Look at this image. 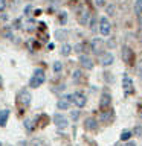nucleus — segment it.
I'll return each mask as SVG.
<instances>
[{
  "label": "nucleus",
  "instance_id": "1a4fd4ad",
  "mask_svg": "<svg viewBox=\"0 0 142 146\" xmlns=\"http://www.w3.org/2000/svg\"><path fill=\"white\" fill-rule=\"evenodd\" d=\"M122 59H124V62H127V64L133 62V50L130 47H127V46L122 47Z\"/></svg>",
  "mask_w": 142,
  "mask_h": 146
},
{
  "label": "nucleus",
  "instance_id": "7c9ffc66",
  "mask_svg": "<svg viewBox=\"0 0 142 146\" xmlns=\"http://www.w3.org/2000/svg\"><path fill=\"white\" fill-rule=\"evenodd\" d=\"M5 8H6V0H0V11H3Z\"/></svg>",
  "mask_w": 142,
  "mask_h": 146
},
{
  "label": "nucleus",
  "instance_id": "a878e982",
  "mask_svg": "<svg viewBox=\"0 0 142 146\" xmlns=\"http://www.w3.org/2000/svg\"><path fill=\"white\" fill-rule=\"evenodd\" d=\"M131 134H135V135H141V134H142V128H141V126H136L135 129H133Z\"/></svg>",
  "mask_w": 142,
  "mask_h": 146
},
{
  "label": "nucleus",
  "instance_id": "f3484780",
  "mask_svg": "<svg viewBox=\"0 0 142 146\" xmlns=\"http://www.w3.org/2000/svg\"><path fill=\"white\" fill-rule=\"evenodd\" d=\"M110 119H112V111H102V114H101V122L102 123H109Z\"/></svg>",
  "mask_w": 142,
  "mask_h": 146
},
{
  "label": "nucleus",
  "instance_id": "4468645a",
  "mask_svg": "<svg viewBox=\"0 0 142 146\" xmlns=\"http://www.w3.org/2000/svg\"><path fill=\"white\" fill-rule=\"evenodd\" d=\"M9 119V110H2L0 111V126H6Z\"/></svg>",
  "mask_w": 142,
  "mask_h": 146
},
{
  "label": "nucleus",
  "instance_id": "f704fd0d",
  "mask_svg": "<svg viewBox=\"0 0 142 146\" xmlns=\"http://www.w3.org/2000/svg\"><path fill=\"white\" fill-rule=\"evenodd\" d=\"M125 146H136V145H135V143H133V141H128V143H127Z\"/></svg>",
  "mask_w": 142,
  "mask_h": 146
},
{
  "label": "nucleus",
  "instance_id": "5701e85b",
  "mask_svg": "<svg viewBox=\"0 0 142 146\" xmlns=\"http://www.w3.org/2000/svg\"><path fill=\"white\" fill-rule=\"evenodd\" d=\"M131 137V131H124L122 134H121V140L122 141H125V140H128Z\"/></svg>",
  "mask_w": 142,
  "mask_h": 146
},
{
  "label": "nucleus",
  "instance_id": "473e14b6",
  "mask_svg": "<svg viewBox=\"0 0 142 146\" xmlns=\"http://www.w3.org/2000/svg\"><path fill=\"white\" fill-rule=\"evenodd\" d=\"M139 78L142 79V61L139 62Z\"/></svg>",
  "mask_w": 142,
  "mask_h": 146
},
{
  "label": "nucleus",
  "instance_id": "f8f14e48",
  "mask_svg": "<svg viewBox=\"0 0 142 146\" xmlns=\"http://www.w3.org/2000/svg\"><path fill=\"white\" fill-rule=\"evenodd\" d=\"M80 62L86 70H92V68H93V61H92L89 56H86V55H81L80 56Z\"/></svg>",
  "mask_w": 142,
  "mask_h": 146
},
{
  "label": "nucleus",
  "instance_id": "f03ea898",
  "mask_svg": "<svg viewBox=\"0 0 142 146\" xmlns=\"http://www.w3.org/2000/svg\"><path fill=\"white\" fill-rule=\"evenodd\" d=\"M72 102L75 104L78 108H82V107H86L87 99H86V96L82 94L81 91H76V93H73V94H72Z\"/></svg>",
  "mask_w": 142,
  "mask_h": 146
},
{
  "label": "nucleus",
  "instance_id": "bb28decb",
  "mask_svg": "<svg viewBox=\"0 0 142 146\" xmlns=\"http://www.w3.org/2000/svg\"><path fill=\"white\" fill-rule=\"evenodd\" d=\"M70 117L73 119V120H76V119L80 117V111H76V110L75 111H70Z\"/></svg>",
  "mask_w": 142,
  "mask_h": 146
},
{
  "label": "nucleus",
  "instance_id": "39448f33",
  "mask_svg": "<svg viewBox=\"0 0 142 146\" xmlns=\"http://www.w3.org/2000/svg\"><path fill=\"white\" fill-rule=\"evenodd\" d=\"M99 61H101V66H104V67H109V66H112L113 61H115V56H113V53H110V52H105L101 55V58H99Z\"/></svg>",
  "mask_w": 142,
  "mask_h": 146
},
{
  "label": "nucleus",
  "instance_id": "c85d7f7f",
  "mask_svg": "<svg viewBox=\"0 0 142 146\" xmlns=\"http://www.w3.org/2000/svg\"><path fill=\"white\" fill-rule=\"evenodd\" d=\"M31 146H44V145H43V141H41V140H34L31 143Z\"/></svg>",
  "mask_w": 142,
  "mask_h": 146
},
{
  "label": "nucleus",
  "instance_id": "e433bc0d",
  "mask_svg": "<svg viewBox=\"0 0 142 146\" xmlns=\"http://www.w3.org/2000/svg\"><path fill=\"white\" fill-rule=\"evenodd\" d=\"M0 146H2V143H0Z\"/></svg>",
  "mask_w": 142,
  "mask_h": 146
},
{
  "label": "nucleus",
  "instance_id": "9d476101",
  "mask_svg": "<svg viewBox=\"0 0 142 146\" xmlns=\"http://www.w3.org/2000/svg\"><path fill=\"white\" fill-rule=\"evenodd\" d=\"M89 17H90L89 11H87V9H81L80 14H78V21H80V25L86 26L87 23H89Z\"/></svg>",
  "mask_w": 142,
  "mask_h": 146
},
{
  "label": "nucleus",
  "instance_id": "4be33fe9",
  "mask_svg": "<svg viewBox=\"0 0 142 146\" xmlns=\"http://www.w3.org/2000/svg\"><path fill=\"white\" fill-rule=\"evenodd\" d=\"M72 79H73V82H80L81 81V70H75V72H73Z\"/></svg>",
  "mask_w": 142,
  "mask_h": 146
},
{
  "label": "nucleus",
  "instance_id": "6e6552de",
  "mask_svg": "<svg viewBox=\"0 0 142 146\" xmlns=\"http://www.w3.org/2000/svg\"><path fill=\"white\" fill-rule=\"evenodd\" d=\"M70 102H72V96H64V98H61V99L58 100L57 107H58V110L64 111V110H69V107H70Z\"/></svg>",
  "mask_w": 142,
  "mask_h": 146
},
{
  "label": "nucleus",
  "instance_id": "9b49d317",
  "mask_svg": "<svg viewBox=\"0 0 142 146\" xmlns=\"http://www.w3.org/2000/svg\"><path fill=\"white\" fill-rule=\"evenodd\" d=\"M110 100H112V98H110L109 93H102L101 94V100H99V108L101 110H105L110 107Z\"/></svg>",
  "mask_w": 142,
  "mask_h": 146
},
{
  "label": "nucleus",
  "instance_id": "7ed1b4c3",
  "mask_svg": "<svg viewBox=\"0 0 142 146\" xmlns=\"http://www.w3.org/2000/svg\"><path fill=\"white\" fill-rule=\"evenodd\" d=\"M122 88H124V93H125L127 96L133 93V81L130 79V76L128 75H124L122 76Z\"/></svg>",
  "mask_w": 142,
  "mask_h": 146
},
{
  "label": "nucleus",
  "instance_id": "423d86ee",
  "mask_svg": "<svg viewBox=\"0 0 142 146\" xmlns=\"http://www.w3.org/2000/svg\"><path fill=\"white\" fill-rule=\"evenodd\" d=\"M54 123L57 125V128H61V129L67 128V125H69L67 119L64 117L63 114H55V116H54Z\"/></svg>",
  "mask_w": 142,
  "mask_h": 146
},
{
  "label": "nucleus",
  "instance_id": "72a5a7b5",
  "mask_svg": "<svg viewBox=\"0 0 142 146\" xmlns=\"http://www.w3.org/2000/svg\"><path fill=\"white\" fill-rule=\"evenodd\" d=\"M96 5L98 6H104V0H96Z\"/></svg>",
  "mask_w": 142,
  "mask_h": 146
},
{
  "label": "nucleus",
  "instance_id": "2f4dec72",
  "mask_svg": "<svg viewBox=\"0 0 142 146\" xmlns=\"http://www.w3.org/2000/svg\"><path fill=\"white\" fill-rule=\"evenodd\" d=\"M5 35H6L8 38H12V35H11V31H9V29H6V31H5Z\"/></svg>",
  "mask_w": 142,
  "mask_h": 146
},
{
  "label": "nucleus",
  "instance_id": "c9c22d12",
  "mask_svg": "<svg viewBox=\"0 0 142 146\" xmlns=\"http://www.w3.org/2000/svg\"><path fill=\"white\" fill-rule=\"evenodd\" d=\"M0 85H2V78H0Z\"/></svg>",
  "mask_w": 142,
  "mask_h": 146
},
{
  "label": "nucleus",
  "instance_id": "6ab92c4d",
  "mask_svg": "<svg viewBox=\"0 0 142 146\" xmlns=\"http://www.w3.org/2000/svg\"><path fill=\"white\" fill-rule=\"evenodd\" d=\"M55 36H57V40H66V36H67V32L66 31H57L55 32Z\"/></svg>",
  "mask_w": 142,
  "mask_h": 146
},
{
  "label": "nucleus",
  "instance_id": "0eeeda50",
  "mask_svg": "<svg viewBox=\"0 0 142 146\" xmlns=\"http://www.w3.org/2000/svg\"><path fill=\"white\" fill-rule=\"evenodd\" d=\"M99 32L102 35H109L110 34V21L105 17L99 18Z\"/></svg>",
  "mask_w": 142,
  "mask_h": 146
},
{
  "label": "nucleus",
  "instance_id": "ddd939ff",
  "mask_svg": "<svg viewBox=\"0 0 142 146\" xmlns=\"http://www.w3.org/2000/svg\"><path fill=\"white\" fill-rule=\"evenodd\" d=\"M96 126H98V122H96L93 117H89V119H86V122H84V128H86V129H89V131H93V129H96Z\"/></svg>",
  "mask_w": 142,
  "mask_h": 146
},
{
  "label": "nucleus",
  "instance_id": "b1692460",
  "mask_svg": "<svg viewBox=\"0 0 142 146\" xmlns=\"http://www.w3.org/2000/svg\"><path fill=\"white\" fill-rule=\"evenodd\" d=\"M54 70H55V73H60V72H61L63 70V64L61 62H54Z\"/></svg>",
  "mask_w": 142,
  "mask_h": 146
},
{
  "label": "nucleus",
  "instance_id": "393cba45",
  "mask_svg": "<svg viewBox=\"0 0 142 146\" xmlns=\"http://www.w3.org/2000/svg\"><path fill=\"white\" fill-rule=\"evenodd\" d=\"M66 20H67L66 12H61V14H60V21H61V25H64V23H66Z\"/></svg>",
  "mask_w": 142,
  "mask_h": 146
},
{
  "label": "nucleus",
  "instance_id": "dca6fc26",
  "mask_svg": "<svg viewBox=\"0 0 142 146\" xmlns=\"http://www.w3.org/2000/svg\"><path fill=\"white\" fill-rule=\"evenodd\" d=\"M72 50H73V47L70 44H63L61 46V55H63V56H69Z\"/></svg>",
  "mask_w": 142,
  "mask_h": 146
},
{
  "label": "nucleus",
  "instance_id": "f257e3e1",
  "mask_svg": "<svg viewBox=\"0 0 142 146\" xmlns=\"http://www.w3.org/2000/svg\"><path fill=\"white\" fill-rule=\"evenodd\" d=\"M44 81H46L44 70H43V68H37V70L34 72V76H32L31 81H29V87H32V88H37V87L43 85Z\"/></svg>",
  "mask_w": 142,
  "mask_h": 146
},
{
  "label": "nucleus",
  "instance_id": "2eb2a0df",
  "mask_svg": "<svg viewBox=\"0 0 142 146\" xmlns=\"http://www.w3.org/2000/svg\"><path fill=\"white\" fill-rule=\"evenodd\" d=\"M101 47H102V41H101V38H93V41H92V50H93L95 53H99Z\"/></svg>",
  "mask_w": 142,
  "mask_h": 146
},
{
  "label": "nucleus",
  "instance_id": "412c9836",
  "mask_svg": "<svg viewBox=\"0 0 142 146\" xmlns=\"http://www.w3.org/2000/svg\"><path fill=\"white\" fill-rule=\"evenodd\" d=\"M135 12L136 14L142 12V0H136V2H135Z\"/></svg>",
  "mask_w": 142,
  "mask_h": 146
},
{
  "label": "nucleus",
  "instance_id": "c756f323",
  "mask_svg": "<svg viewBox=\"0 0 142 146\" xmlns=\"http://www.w3.org/2000/svg\"><path fill=\"white\" fill-rule=\"evenodd\" d=\"M31 12H32V6H31V5H27V6L25 8V14H26V15H29Z\"/></svg>",
  "mask_w": 142,
  "mask_h": 146
},
{
  "label": "nucleus",
  "instance_id": "a211bd4d",
  "mask_svg": "<svg viewBox=\"0 0 142 146\" xmlns=\"http://www.w3.org/2000/svg\"><path fill=\"white\" fill-rule=\"evenodd\" d=\"M23 26H25V29H26V31L32 32V31L35 29V21H34V20H26L25 23H23Z\"/></svg>",
  "mask_w": 142,
  "mask_h": 146
},
{
  "label": "nucleus",
  "instance_id": "20e7f679",
  "mask_svg": "<svg viewBox=\"0 0 142 146\" xmlns=\"http://www.w3.org/2000/svg\"><path fill=\"white\" fill-rule=\"evenodd\" d=\"M31 99H32V96L27 90H21L20 93H18V104L23 105V107H27V105L31 104Z\"/></svg>",
  "mask_w": 142,
  "mask_h": 146
},
{
  "label": "nucleus",
  "instance_id": "cd10ccee",
  "mask_svg": "<svg viewBox=\"0 0 142 146\" xmlns=\"http://www.w3.org/2000/svg\"><path fill=\"white\" fill-rule=\"evenodd\" d=\"M82 49H84V44H76L75 46V52H78V53H81Z\"/></svg>",
  "mask_w": 142,
  "mask_h": 146
},
{
  "label": "nucleus",
  "instance_id": "4c0bfd02",
  "mask_svg": "<svg viewBox=\"0 0 142 146\" xmlns=\"http://www.w3.org/2000/svg\"><path fill=\"white\" fill-rule=\"evenodd\" d=\"M29 2H31V0H29Z\"/></svg>",
  "mask_w": 142,
  "mask_h": 146
},
{
  "label": "nucleus",
  "instance_id": "aec40b11",
  "mask_svg": "<svg viewBox=\"0 0 142 146\" xmlns=\"http://www.w3.org/2000/svg\"><path fill=\"white\" fill-rule=\"evenodd\" d=\"M25 128H26L27 132H32V131H34V123H32V120H29V119H27V120H25Z\"/></svg>",
  "mask_w": 142,
  "mask_h": 146
}]
</instances>
